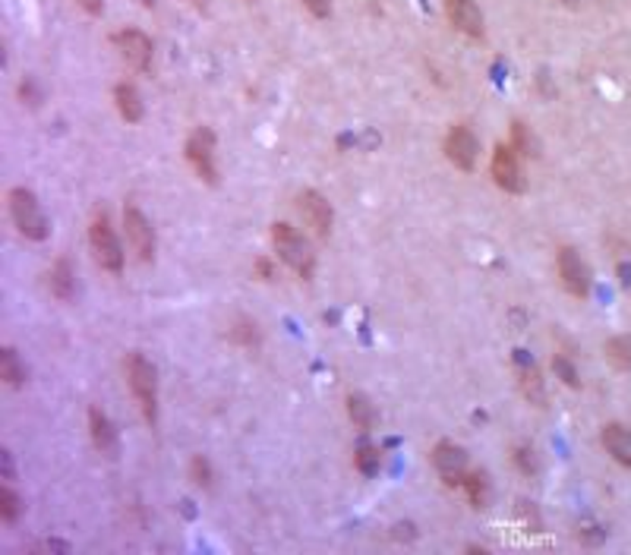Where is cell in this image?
Instances as JSON below:
<instances>
[{
    "label": "cell",
    "instance_id": "4fadbf2b",
    "mask_svg": "<svg viewBox=\"0 0 631 555\" xmlns=\"http://www.w3.org/2000/svg\"><path fill=\"white\" fill-rule=\"evenodd\" d=\"M511 366H515L518 385H521L524 398H528L530 404L543 407V401H547V388H543L540 366H537V363L530 360L528 350H515V357H511Z\"/></svg>",
    "mask_w": 631,
    "mask_h": 555
},
{
    "label": "cell",
    "instance_id": "8992f818",
    "mask_svg": "<svg viewBox=\"0 0 631 555\" xmlns=\"http://www.w3.org/2000/svg\"><path fill=\"white\" fill-rule=\"evenodd\" d=\"M114 48L129 70H136V73L152 70L155 48L146 32H139V29H120V32H114Z\"/></svg>",
    "mask_w": 631,
    "mask_h": 555
},
{
    "label": "cell",
    "instance_id": "7a4b0ae2",
    "mask_svg": "<svg viewBox=\"0 0 631 555\" xmlns=\"http://www.w3.org/2000/svg\"><path fill=\"white\" fill-rule=\"evenodd\" d=\"M7 202H10V218H13L16 231H20L22 237L35 240V243L48 240L51 227H48V218H45V212H41V202H39V196H35L32 189L13 187V189H10V196H7Z\"/></svg>",
    "mask_w": 631,
    "mask_h": 555
},
{
    "label": "cell",
    "instance_id": "836d02e7",
    "mask_svg": "<svg viewBox=\"0 0 631 555\" xmlns=\"http://www.w3.org/2000/svg\"><path fill=\"white\" fill-rule=\"evenodd\" d=\"M155 4H158V0H139V7H146V10H155Z\"/></svg>",
    "mask_w": 631,
    "mask_h": 555
},
{
    "label": "cell",
    "instance_id": "30bf717a",
    "mask_svg": "<svg viewBox=\"0 0 631 555\" xmlns=\"http://www.w3.org/2000/svg\"><path fill=\"white\" fill-rule=\"evenodd\" d=\"M477 155H480V139L474 136L470 127H451L449 136H445V158H449L455 168L461 171H474L477 168Z\"/></svg>",
    "mask_w": 631,
    "mask_h": 555
},
{
    "label": "cell",
    "instance_id": "4dcf8cb0",
    "mask_svg": "<svg viewBox=\"0 0 631 555\" xmlns=\"http://www.w3.org/2000/svg\"><path fill=\"white\" fill-rule=\"evenodd\" d=\"M79 7L85 10L89 16H102L104 13V0H76Z\"/></svg>",
    "mask_w": 631,
    "mask_h": 555
},
{
    "label": "cell",
    "instance_id": "cb8c5ba5",
    "mask_svg": "<svg viewBox=\"0 0 631 555\" xmlns=\"http://www.w3.org/2000/svg\"><path fill=\"white\" fill-rule=\"evenodd\" d=\"M511 149L521 152V155H537V143H534V136L528 133V127H524L521 120L511 123Z\"/></svg>",
    "mask_w": 631,
    "mask_h": 555
},
{
    "label": "cell",
    "instance_id": "603a6c76",
    "mask_svg": "<svg viewBox=\"0 0 631 555\" xmlns=\"http://www.w3.org/2000/svg\"><path fill=\"white\" fill-rule=\"evenodd\" d=\"M354 464H357V471H360L363 477H373V473H379V467H382L379 448H373V445H360V452L354 454Z\"/></svg>",
    "mask_w": 631,
    "mask_h": 555
},
{
    "label": "cell",
    "instance_id": "44dd1931",
    "mask_svg": "<svg viewBox=\"0 0 631 555\" xmlns=\"http://www.w3.org/2000/svg\"><path fill=\"white\" fill-rule=\"evenodd\" d=\"M603 354L606 360L612 363L616 369H631V341L628 338H609V341L603 344Z\"/></svg>",
    "mask_w": 631,
    "mask_h": 555
},
{
    "label": "cell",
    "instance_id": "9c48e42d",
    "mask_svg": "<svg viewBox=\"0 0 631 555\" xmlns=\"http://www.w3.org/2000/svg\"><path fill=\"white\" fill-rule=\"evenodd\" d=\"M300 215L307 221V227L316 233L319 240H325L335 227V208L325 199L319 189H303L300 193Z\"/></svg>",
    "mask_w": 631,
    "mask_h": 555
},
{
    "label": "cell",
    "instance_id": "6da1fadb",
    "mask_svg": "<svg viewBox=\"0 0 631 555\" xmlns=\"http://www.w3.org/2000/svg\"><path fill=\"white\" fill-rule=\"evenodd\" d=\"M127 382L146 423L155 427L158 423V373H155L152 360L146 354H139V350H133L127 357Z\"/></svg>",
    "mask_w": 631,
    "mask_h": 555
},
{
    "label": "cell",
    "instance_id": "9a60e30c",
    "mask_svg": "<svg viewBox=\"0 0 631 555\" xmlns=\"http://www.w3.org/2000/svg\"><path fill=\"white\" fill-rule=\"evenodd\" d=\"M89 433H92V445H95L104 458H114L117 454V429H114V423H111L108 413L95 404L89 407Z\"/></svg>",
    "mask_w": 631,
    "mask_h": 555
},
{
    "label": "cell",
    "instance_id": "8fae6325",
    "mask_svg": "<svg viewBox=\"0 0 631 555\" xmlns=\"http://www.w3.org/2000/svg\"><path fill=\"white\" fill-rule=\"evenodd\" d=\"M490 174L496 181L499 189L505 193H524V174H521V164H518V152L511 145H496L490 158Z\"/></svg>",
    "mask_w": 631,
    "mask_h": 555
},
{
    "label": "cell",
    "instance_id": "3957f363",
    "mask_svg": "<svg viewBox=\"0 0 631 555\" xmlns=\"http://www.w3.org/2000/svg\"><path fill=\"white\" fill-rule=\"evenodd\" d=\"M271 246H275L278 259H281L288 269H294L297 275L303 278V281H309V278H313L316 256H313V250H309V243L294 231V227L284 225V221L271 225Z\"/></svg>",
    "mask_w": 631,
    "mask_h": 555
},
{
    "label": "cell",
    "instance_id": "ac0fdd59",
    "mask_svg": "<svg viewBox=\"0 0 631 555\" xmlns=\"http://www.w3.org/2000/svg\"><path fill=\"white\" fill-rule=\"evenodd\" d=\"M114 104L120 110V117L127 123H139L146 117V104H142V95L133 83H120L114 89Z\"/></svg>",
    "mask_w": 631,
    "mask_h": 555
},
{
    "label": "cell",
    "instance_id": "ffe728a7",
    "mask_svg": "<svg viewBox=\"0 0 631 555\" xmlns=\"http://www.w3.org/2000/svg\"><path fill=\"white\" fill-rule=\"evenodd\" d=\"M0 379L7 382V385H13V388H20L22 382H26V366L20 363V357H16L13 348L0 350Z\"/></svg>",
    "mask_w": 631,
    "mask_h": 555
},
{
    "label": "cell",
    "instance_id": "d6a6232c",
    "mask_svg": "<svg viewBox=\"0 0 631 555\" xmlns=\"http://www.w3.org/2000/svg\"><path fill=\"white\" fill-rule=\"evenodd\" d=\"M190 4H193L196 10H209V0H190Z\"/></svg>",
    "mask_w": 631,
    "mask_h": 555
},
{
    "label": "cell",
    "instance_id": "5b68a950",
    "mask_svg": "<svg viewBox=\"0 0 631 555\" xmlns=\"http://www.w3.org/2000/svg\"><path fill=\"white\" fill-rule=\"evenodd\" d=\"M187 162L196 171L202 183L215 187L218 183V164H215V133L209 127L193 129V136L187 139Z\"/></svg>",
    "mask_w": 631,
    "mask_h": 555
},
{
    "label": "cell",
    "instance_id": "ba28073f",
    "mask_svg": "<svg viewBox=\"0 0 631 555\" xmlns=\"http://www.w3.org/2000/svg\"><path fill=\"white\" fill-rule=\"evenodd\" d=\"M123 227H127V240L133 246V252L139 256V262H152L155 259V227L152 221L142 215L139 206H123Z\"/></svg>",
    "mask_w": 631,
    "mask_h": 555
},
{
    "label": "cell",
    "instance_id": "e575fe53",
    "mask_svg": "<svg viewBox=\"0 0 631 555\" xmlns=\"http://www.w3.org/2000/svg\"><path fill=\"white\" fill-rule=\"evenodd\" d=\"M565 4H574V0H565Z\"/></svg>",
    "mask_w": 631,
    "mask_h": 555
},
{
    "label": "cell",
    "instance_id": "7c38bea8",
    "mask_svg": "<svg viewBox=\"0 0 631 555\" xmlns=\"http://www.w3.org/2000/svg\"><path fill=\"white\" fill-rule=\"evenodd\" d=\"M432 467L439 471V477L445 480V486H461L464 473H467V454L455 442H439L432 448Z\"/></svg>",
    "mask_w": 631,
    "mask_h": 555
},
{
    "label": "cell",
    "instance_id": "277c9868",
    "mask_svg": "<svg viewBox=\"0 0 631 555\" xmlns=\"http://www.w3.org/2000/svg\"><path fill=\"white\" fill-rule=\"evenodd\" d=\"M89 243H92V252H95V262L102 265L104 271H111V275H120L123 250H120V240H117L114 227H111V221L104 212H98L95 218H92Z\"/></svg>",
    "mask_w": 631,
    "mask_h": 555
},
{
    "label": "cell",
    "instance_id": "1f68e13d",
    "mask_svg": "<svg viewBox=\"0 0 631 555\" xmlns=\"http://www.w3.org/2000/svg\"><path fill=\"white\" fill-rule=\"evenodd\" d=\"M256 271L262 275V281H271V265L265 262V259H259V262H256Z\"/></svg>",
    "mask_w": 631,
    "mask_h": 555
},
{
    "label": "cell",
    "instance_id": "4316f807",
    "mask_svg": "<svg viewBox=\"0 0 631 555\" xmlns=\"http://www.w3.org/2000/svg\"><path fill=\"white\" fill-rule=\"evenodd\" d=\"M231 341L244 344V348H256V344H259V331H256V325H253V322H244V319H240V322L231 329Z\"/></svg>",
    "mask_w": 631,
    "mask_h": 555
},
{
    "label": "cell",
    "instance_id": "2e32d148",
    "mask_svg": "<svg viewBox=\"0 0 631 555\" xmlns=\"http://www.w3.org/2000/svg\"><path fill=\"white\" fill-rule=\"evenodd\" d=\"M600 442L618 464L631 467V429H625L622 423H606L603 433H600Z\"/></svg>",
    "mask_w": 631,
    "mask_h": 555
},
{
    "label": "cell",
    "instance_id": "52a82bcc",
    "mask_svg": "<svg viewBox=\"0 0 631 555\" xmlns=\"http://www.w3.org/2000/svg\"><path fill=\"white\" fill-rule=\"evenodd\" d=\"M555 262H559L562 287H565V291L572 294L574 300H587V297H591V269H587V262L578 256V250H572V246H562L559 256H555Z\"/></svg>",
    "mask_w": 631,
    "mask_h": 555
},
{
    "label": "cell",
    "instance_id": "d4e9b609",
    "mask_svg": "<svg viewBox=\"0 0 631 555\" xmlns=\"http://www.w3.org/2000/svg\"><path fill=\"white\" fill-rule=\"evenodd\" d=\"M20 511H22L20 496H16L10 486H4V489H0V517H4L7 524H13L16 517H20Z\"/></svg>",
    "mask_w": 631,
    "mask_h": 555
},
{
    "label": "cell",
    "instance_id": "f1b7e54d",
    "mask_svg": "<svg viewBox=\"0 0 631 555\" xmlns=\"http://www.w3.org/2000/svg\"><path fill=\"white\" fill-rule=\"evenodd\" d=\"M553 366H555V373L565 379V385H572V388H578V373H574V366L565 360V357H555L553 360Z\"/></svg>",
    "mask_w": 631,
    "mask_h": 555
},
{
    "label": "cell",
    "instance_id": "484cf974",
    "mask_svg": "<svg viewBox=\"0 0 631 555\" xmlns=\"http://www.w3.org/2000/svg\"><path fill=\"white\" fill-rule=\"evenodd\" d=\"M190 477H193L196 486H202V489H209L212 486V464H209L202 454H196L193 461H190Z\"/></svg>",
    "mask_w": 631,
    "mask_h": 555
},
{
    "label": "cell",
    "instance_id": "7402d4cb",
    "mask_svg": "<svg viewBox=\"0 0 631 555\" xmlns=\"http://www.w3.org/2000/svg\"><path fill=\"white\" fill-rule=\"evenodd\" d=\"M461 489L467 492V498H470V505H474V508H484L486 498H490V486H486L484 473H464Z\"/></svg>",
    "mask_w": 631,
    "mask_h": 555
},
{
    "label": "cell",
    "instance_id": "83f0119b",
    "mask_svg": "<svg viewBox=\"0 0 631 555\" xmlns=\"http://www.w3.org/2000/svg\"><path fill=\"white\" fill-rule=\"evenodd\" d=\"M515 464H518V471L521 473H537V458H534V452H530V448H515Z\"/></svg>",
    "mask_w": 631,
    "mask_h": 555
},
{
    "label": "cell",
    "instance_id": "5bb4252c",
    "mask_svg": "<svg viewBox=\"0 0 631 555\" xmlns=\"http://www.w3.org/2000/svg\"><path fill=\"white\" fill-rule=\"evenodd\" d=\"M445 13L458 32H464L467 39H484V13L474 0H445Z\"/></svg>",
    "mask_w": 631,
    "mask_h": 555
},
{
    "label": "cell",
    "instance_id": "e0dca14e",
    "mask_svg": "<svg viewBox=\"0 0 631 555\" xmlns=\"http://www.w3.org/2000/svg\"><path fill=\"white\" fill-rule=\"evenodd\" d=\"M48 285H51V294L60 304H70V300L76 297V271H73L70 259H58V262L51 265Z\"/></svg>",
    "mask_w": 631,
    "mask_h": 555
},
{
    "label": "cell",
    "instance_id": "f546056e",
    "mask_svg": "<svg viewBox=\"0 0 631 555\" xmlns=\"http://www.w3.org/2000/svg\"><path fill=\"white\" fill-rule=\"evenodd\" d=\"M303 7L316 16V20H325L332 13V0H303Z\"/></svg>",
    "mask_w": 631,
    "mask_h": 555
},
{
    "label": "cell",
    "instance_id": "d6986e66",
    "mask_svg": "<svg viewBox=\"0 0 631 555\" xmlns=\"http://www.w3.org/2000/svg\"><path fill=\"white\" fill-rule=\"evenodd\" d=\"M348 417L357 429H363V433H369V429L376 427V410L367 394H357V392L348 394Z\"/></svg>",
    "mask_w": 631,
    "mask_h": 555
}]
</instances>
